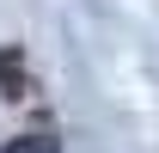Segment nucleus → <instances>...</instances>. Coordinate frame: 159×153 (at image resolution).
Listing matches in <instances>:
<instances>
[{
	"label": "nucleus",
	"instance_id": "obj_1",
	"mask_svg": "<svg viewBox=\"0 0 159 153\" xmlns=\"http://www.w3.org/2000/svg\"><path fill=\"white\" fill-rule=\"evenodd\" d=\"M0 98H25V61L12 49H0Z\"/></svg>",
	"mask_w": 159,
	"mask_h": 153
},
{
	"label": "nucleus",
	"instance_id": "obj_2",
	"mask_svg": "<svg viewBox=\"0 0 159 153\" xmlns=\"http://www.w3.org/2000/svg\"><path fill=\"white\" fill-rule=\"evenodd\" d=\"M6 153H61L55 135H19V141H6Z\"/></svg>",
	"mask_w": 159,
	"mask_h": 153
}]
</instances>
